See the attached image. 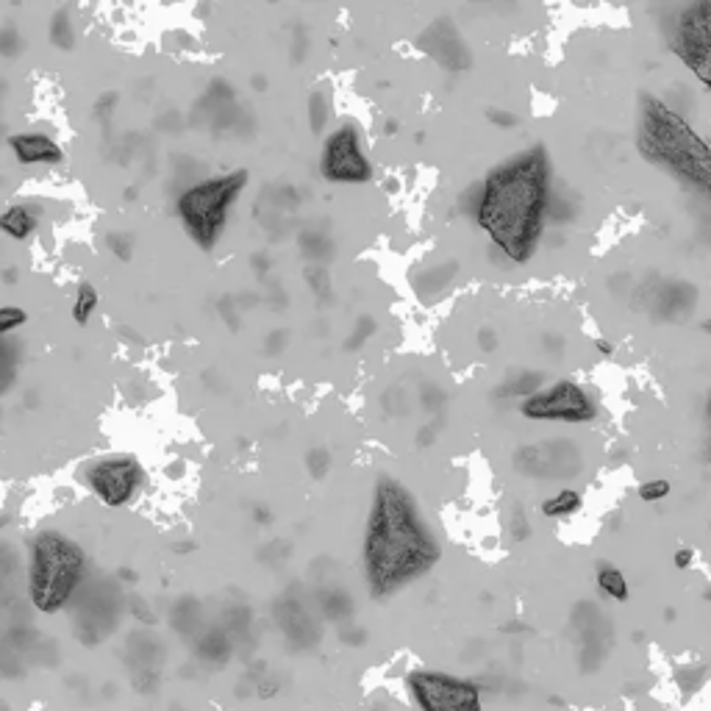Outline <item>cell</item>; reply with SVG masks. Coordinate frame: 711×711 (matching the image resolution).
<instances>
[{"label":"cell","mask_w":711,"mask_h":711,"mask_svg":"<svg viewBox=\"0 0 711 711\" xmlns=\"http://www.w3.org/2000/svg\"><path fill=\"white\" fill-rule=\"evenodd\" d=\"M303 56H306V31L298 28L292 39V61H303Z\"/></svg>","instance_id":"43"},{"label":"cell","mask_w":711,"mask_h":711,"mask_svg":"<svg viewBox=\"0 0 711 711\" xmlns=\"http://www.w3.org/2000/svg\"><path fill=\"white\" fill-rule=\"evenodd\" d=\"M48 39L56 50H73L76 48V23H73V12H69V6H61L50 15Z\"/></svg>","instance_id":"19"},{"label":"cell","mask_w":711,"mask_h":711,"mask_svg":"<svg viewBox=\"0 0 711 711\" xmlns=\"http://www.w3.org/2000/svg\"><path fill=\"white\" fill-rule=\"evenodd\" d=\"M20 370V345L9 336L0 339V395L12 392Z\"/></svg>","instance_id":"23"},{"label":"cell","mask_w":711,"mask_h":711,"mask_svg":"<svg viewBox=\"0 0 711 711\" xmlns=\"http://www.w3.org/2000/svg\"><path fill=\"white\" fill-rule=\"evenodd\" d=\"M106 248L117 261H131L133 259V237L128 231H109L106 234Z\"/></svg>","instance_id":"30"},{"label":"cell","mask_w":711,"mask_h":711,"mask_svg":"<svg viewBox=\"0 0 711 711\" xmlns=\"http://www.w3.org/2000/svg\"><path fill=\"white\" fill-rule=\"evenodd\" d=\"M42 223V206L37 200H20L0 211V234L12 242H28Z\"/></svg>","instance_id":"15"},{"label":"cell","mask_w":711,"mask_h":711,"mask_svg":"<svg viewBox=\"0 0 711 711\" xmlns=\"http://www.w3.org/2000/svg\"><path fill=\"white\" fill-rule=\"evenodd\" d=\"M636 494H639V501H645V504H659L670 494V481H664V478L645 481V483H639Z\"/></svg>","instance_id":"33"},{"label":"cell","mask_w":711,"mask_h":711,"mask_svg":"<svg viewBox=\"0 0 711 711\" xmlns=\"http://www.w3.org/2000/svg\"><path fill=\"white\" fill-rule=\"evenodd\" d=\"M250 84H253V87H259V92H264V87H267L264 76H253V79H250Z\"/></svg>","instance_id":"53"},{"label":"cell","mask_w":711,"mask_h":711,"mask_svg":"<svg viewBox=\"0 0 711 711\" xmlns=\"http://www.w3.org/2000/svg\"><path fill=\"white\" fill-rule=\"evenodd\" d=\"M90 576L87 547L61 528H42L28 539L26 589L39 614H58L73 603Z\"/></svg>","instance_id":"4"},{"label":"cell","mask_w":711,"mask_h":711,"mask_svg":"<svg viewBox=\"0 0 711 711\" xmlns=\"http://www.w3.org/2000/svg\"><path fill=\"white\" fill-rule=\"evenodd\" d=\"M700 328H703L706 334H711V320H703V325H700Z\"/></svg>","instance_id":"57"},{"label":"cell","mask_w":711,"mask_h":711,"mask_svg":"<svg viewBox=\"0 0 711 711\" xmlns=\"http://www.w3.org/2000/svg\"><path fill=\"white\" fill-rule=\"evenodd\" d=\"M434 440H437V429H434V425H422L419 434H417V445H419V448H429V445H434Z\"/></svg>","instance_id":"44"},{"label":"cell","mask_w":711,"mask_h":711,"mask_svg":"<svg viewBox=\"0 0 711 711\" xmlns=\"http://www.w3.org/2000/svg\"><path fill=\"white\" fill-rule=\"evenodd\" d=\"M406 398H409V395H406L403 389L392 387V389H387V392H384V400H381V403H384V409H387L392 417H403V414L409 411V403H406Z\"/></svg>","instance_id":"35"},{"label":"cell","mask_w":711,"mask_h":711,"mask_svg":"<svg viewBox=\"0 0 711 711\" xmlns=\"http://www.w3.org/2000/svg\"><path fill=\"white\" fill-rule=\"evenodd\" d=\"M128 603H131V611H133V617H136V620L148 622V625H154V622H156V614L151 611V606H148L145 600H142V598H131Z\"/></svg>","instance_id":"39"},{"label":"cell","mask_w":711,"mask_h":711,"mask_svg":"<svg viewBox=\"0 0 711 711\" xmlns=\"http://www.w3.org/2000/svg\"><path fill=\"white\" fill-rule=\"evenodd\" d=\"M520 414L534 422H567V425H584L592 422L600 409L595 398L576 381L561 378L556 384L542 387L531 398L520 400Z\"/></svg>","instance_id":"10"},{"label":"cell","mask_w":711,"mask_h":711,"mask_svg":"<svg viewBox=\"0 0 711 711\" xmlns=\"http://www.w3.org/2000/svg\"><path fill=\"white\" fill-rule=\"evenodd\" d=\"M303 281L312 290V295L323 303L334 301V281H331V270L325 264H306L303 267Z\"/></svg>","instance_id":"27"},{"label":"cell","mask_w":711,"mask_h":711,"mask_svg":"<svg viewBox=\"0 0 711 711\" xmlns=\"http://www.w3.org/2000/svg\"><path fill=\"white\" fill-rule=\"evenodd\" d=\"M515 470L531 478H573L584 470V456L570 440H545L515 453Z\"/></svg>","instance_id":"11"},{"label":"cell","mask_w":711,"mask_h":711,"mask_svg":"<svg viewBox=\"0 0 711 711\" xmlns=\"http://www.w3.org/2000/svg\"><path fill=\"white\" fill-rule=\"evenodd\" d=\"M320 178L339 186H365L376 178V167L370 162L365 131L356 120H339L323 139Z\"/></svg>","instance_id":"7"},{"label":"cell","mask_w":711,"mask_h":711,"mask_svg":"<svg viewBox=\"0 0 711 711\" xmlns=\"http://www.w3.org/2000/svg\"><path fill=\"white\" fill-rule=\"evenodd\" d=\"M376 331H378V323H376V317H370V314H362L359 320L353 323V328H350V334L345 336L342 347H345V350H362V347L367 345V339H370Z\"/></svg>","instance_id":"28"},{"label":"cell","mask_w":711,"mask_h":711,"mask_svg":"<svg viewBox=\"0 0 711 711\" xmlns=\"http://www.w3.org/2000/svg\"><path fill=\"white\" fill-rule=\"evenodd\" d=\"M692 547H681V550H675V558H673V564L678 567V570H686V567L692 564Z\"/></svg>","instance_id":"47"},{"label":"cell","mask_w":711,"mask_h":711,"mask_svg":"<svg viewBox=\"0 0 711 711\" xmlns=\"http://www.w3.org/2000/svg\"><path fill=\"white\" fill-rule=\"evenodd\" d=\"M306 109H309V128H312V133H314V136L328 133V122H331V117H334V101H331L328 87H317V90L309 95Z\"/></svg>","instance_id":"21"},{"label":"cell","mask_w":711,"mask_h":711,"mask_svg":"<svg viewBox=\"0 0 711 711\" xmlns=\"http://www.w3.org/2000/svg\"><path fill=\"white\" fill-rule=\"evenodd\" d=\"M512 517H509V525H512V536L515 539H525L528 534H531V528H528V517H525V512H523V506L520 504H512Z\"/></svg>","instance_id":"36"},{"label":"cell","mask_w":711,"mask_h":711,"mask_svg":"<svg viewBox=\"0 0 711 711\" xmlns=\"http://www.w3.org/2000/svg\"><path fill=\"white\" fill-rule=\"evenodd\" d=\"M303 462H306V470H309V475H312L314 481H323V478L331 472V464H334L328 448H312Z\"/></svg>","instance_id":"31"},{"label":"cell","mask_w":711,"mask_h":711,"mask_svg":"<svg viewBox=\"0 0 711 711\" xmlns=\"http://www.w3.org/2000/svg\"><path fill=\"white\" fill-rule=\"evenodd\" d=\"M6 90H9V84H6L4 79H0V101H4V98H6Z\"/></svg>","instance_id":"55"},{"label":"cell","mask_w":711,"mask_h":711,"mask_svg":"<svg viewBox=\"0 0 711 711\" xmlns=\"http://www.w3.org/2000/svg\"><path fill=\"white\" fill-rule=\"evenodd\" d=\"M272 695H278V684L275 681H259L256 684V697L259 700H270Z\"/></svg>","instance_id":"46"},{"label":"cell","mask_w":711,"mask_h":711,"mask_svg":"<svg viewBox=\"0 0 711 711\" xmlns=\"http://www.w3.org/2000/svg\"><path fill=\"white\" fill-rule=\"evenodd\" d=\"M545 387V376L539 370H520L517 376H509L501 387L494 389V398H531Z\"/></svg>","instance_id":"18"},{"label":"cell","mask_w":711,"mask_h":711,"mask_svg":"<svg viewBox=\"0 0 711 711\" xmlns=\"http://www.w3.org/2000/svg\"><path fill=\"white\" fill-rule=\"evenodd\" d=\"M706 462L711 464V440H708V445H706Z\"/></svg>","instance_id":"58"},{"label":"cell","mask_w":711,"mask_h":711,"mask_svg":"<svg viewBox=\"0 0 711 711\" xmlns=\"http://www.w3.org/2000/svg\"><path fill=\"white\" fill-rule=\"evenodd\" d=\"M486 120L497 128H515L517 125V117L506 109H486Z\"/></svg>","instance_id":"38"},{"label":"cell","mask_w":711,"mask_h":711,"mask_svg":"<svg viewBox=\"0 0 711 711\" xmlns=\"http://www.w3.org/2000/svg\"><path fill=\"white\" fill-rule=\"evenodd\" d=\"M250 264H253V272H259V278H264V275H270V259H267V253H256L253 259H250Z\"/></svg>","instance_id":"45"},{"label":"cell","mask_w":711,"mask_h":711,"mask_svg":"<svg viewBox=\"0 0 711 711\" xmlns=\"http://www.w3.org/2000/svg\"><path fill=\"white\" fill-rule=\"evenodd\" d=\"M117 101H120V95H117V92H103V95L98 98V103H95L98 114H103V117L114 114V106H117Z\"/></svg>","instance_id":"41"},{"label":"cell","mask_w":711,"mask_h":711,"mask_svg":"<svg viewBox=\"0 0 711 711\" xmlns=\"http://www.w3.org/2000/svg\"><path fill=\"white\" fill-rule=\"evenodd\" d=\"M406 689L419 711H483L481 686L442 670L409 673Z\"/></svg>","instance_id":"9"},{"label":"cell","mask_w":711,"mask_h":711,"mask_svg":"<svg viewBox=\"0 0 711 711\" xmlns=\"http://www.w3.org/2000/svg\"><path fill=\"white\" fill-rule=\"evenodd\" d=\"M595 581H598V589H600L606 598L617 600V603H625V600L631 598L628 578L622 576L620 567H614V564H609V561L598 564V576H595Z\"/></svg>","instance_id":"22"},{"label":"cell","mask_w":711,"mask_h":711,"mask_svg":"<svg viewBox=\"0 0 711 711\" xmlns=\"http://www.w3.org/2000/svg\"><path fill=\"white\" fill-rule=\"evenodd\" d=\"M550 200V156L545 145H531L486 173L475 223L509 261L528 264L539 248Z\"/></svg>","instance_id":"2"},{"label":"cell","mask_w":711,"mask_h":711,"mask_svg":"<svg viewBox=\"0 0 711 711\" xmlns=\"http://www.w3.org/2000/svg\"><path fill=\"white\" fill-rule=\"evenodd\" d=\"M581 506H584V497H581L578 489H561V492L545 497L542 506H539V512H542V517H547V520H564V517L578 515Z\"/></svg>","instance_id":"17"},{"label":"cell","mask_w":711,"mask_h":711,"mask_svg":"<svg viewBox=\"0 0 711 711\" xmlns=\"http://www.w3.org/2000/svg\"><path fill=\"white\" fill-rule=\"evenodd\" d=\"M417 48L429 53L437 64H442V69H448V73H462V69H470L472 64V56L459 31L451 26V20H437L434 26L425 28L417 39Z\"/></svg>","instance_id":"12"},{"label":"cell","mask_w":711,"mask_h":711,"mask_svg":"<svg viewBox=\"0 0 711 711\" xmlns=\"http://www.w3.org/2000/svg\"><path fill=\"white\" fill-rule=\"evenodd\" d=\"M595 350H598L600 356H611V353H614V345H611L609 339H595Z\"/></svg>","instance_id":"50"},{"label":"cell","mask_w":711,"mask_h":711,"mask_svg":"<svg viewBox=\"0 0 711 711\" xmlns=\"http://www.w3.org/2000/svg\"><path fill=\"white\" fill-rule=\"evenodd\" d=\"M670 23V50L711 90V0L681 6Z\"/></svg>","instance_id":"8"},{"label":"cell","mask_w":711,"mask_h":711,"mask_svg":"<svg viewBox=\"0 0 711 711\" xmlns=\"http://www.w3.org/2000/svg\"><path fill=\"white\" fill-rule=\"evenodd\" d=\"M384 133H387V136H395V133H398V120H387V122H384Z\"/></svg>","instance_id":"52"},{"label":"cell","mask_w":711,"mask_h":711,"mask_svg":"<svg viewBox=\"0 0 711 711\" xmlns=\"http://www.w3.org/2000/svg\"><path fill=\"white\" fill-rule=\"evenodd\" d=\"M283 347H287V331H270L267 345H264V353H267V356H278Z\"/></svg>","instance_id":"40"},{"label":"cell","mask_w":711,"mask_h":711,"mask_svg":"<svg viewBox=\"0 0 711 711\" xmlns=\"http://www.w3.org/2000/svg\"><path fill=\"white\" fill-rule=\"evenodd\" d=\"M298 248L306 259H312V264H325L334 256V242L328 234H323L320 228H306L298 237Z\"/></svg>","instance_id":"24"},{"label":"cell","mask_w":711,"mask_h":711,"mask_svg":"<svg viewBox=\"0 0 711 711\" xmlns=\"http://www.w3.org/2000/svg\"><path fill=\"white\" fill-rule=\"evenodd\" d=\"M442 558V542L425 520L411 489L395 475H378L362 536L365 584L387 600L429 576Z\"/></svg>","instance_id":"1"},{"label":"cell","mask_w":711,"mask_h":711,"mask_svg":"<svg viewBox=\"0 0 711 711\" xmlns=\"http://www.w3.org/2000/svg\"><path fill=\"white\" fill-rule=\"evenodd\" d=\"M23 325H28V312L23 306H0V339H9Z\"/></svg>","instance_id":"29"},{"label":"cell","mask_w":711,"mask_h":711,"mask_svg":"<svg viewBox=\"0 0 711 711\" xmlns=\"http://www.w3.org/2000/svg\"><path fill=\"white\" fill-rule=\"evenodd\" d=\"M275 520V515L267 509V506H253V523H259V525H270Z\"/></svg>","instance_id":"48"},{"label":"cell","mask_w":711,"mask_h":711,"mask_svg":"<svg viewBox=\"0 0 711 711\" xmlns=\"http://www.w3.org/2000/svg\"><path fill=\"white\" fill-rule=\"evenodd\" d=\"M6 145L20 167H58L64 164L61 142L48 131H17L6 136Z\"/></svg>","instance_id":"13"},{"label":"cell","mask_w":711,"mask_h":711,"mask_svg":"<svg viewBox=\"0 0 711 711\" xmlns=\"http://www.w3.org/2000/svg\"><path fill=\"white\" fill-rule=\"evenodd\" d=\"M23 53V37L15 26H0V58H17Z\"/></svg>","instance_id":"32"},{"label":"cell","mask_w":711,"mask_h":711,"mask_svg":"<svg viewBox=\"0 0 711 711\" xmlns=\"http://www.w3.org/2000/svg\"><path fill=\"white\" fill-rule=\"evenodd\" d=\"M98 306H101V295H98V290L92 287L90 281L79 283L76 298H73V323H76V325H90V320L95 317Z\"/></svg>","instance_id":"26"},{"label":"cell","mask_w":711,"mask_h":711,"mask_svg":"<svg viewBox=\"0 0 711 711\" xmlns=\"http://www.w3.org/2000/svg\"><path fill=\"white\" fill-rule=\"evenodd\" d=\"M636 148L642 159L711 203V145L681 111L651 92L639 95Z\"/></svg>","instance_id":"3"},{"label":"cell","mask_w":711,"mask_h":711,"mask_svg":"<svg viewBox=\"0 0 711 711\" xmlns=\"http://www.w3.org/2000/svg\"><path fill=\"white\" fill-rule=\"evenodd\" d=\"M317 606H320V614L325 620H347L353 614V600L345 589L339 587H328L323 592H317Z\"/></svg>","instance_id":"25"},{"label":"cell","mask_w":711,"mask_h":711,"mask_svg":"<svg viewBox=\"0 0 711 711\" xmlns=\"http://www.w3.org/2000/svg\"><path fill=\"white\" fill-rule=\"evenodd\" d=\"M478 345H481L483 353H492V350L497 347V334H494V328H481V331H478Z\"/></svg>","instance_id":"42"},{"label":"cell","mask_w":711,"mask_h":711,"mask_svg":"<svg viewBox=\"0 0 711 711\" xmlns=\"http://www.w3.org/2000/svg\"><path fill=\"white\" fill-rule=\"evenodd\" d=\"M275 617L292 642H298L301 648H309L317 642V622L312 617V611L298 600V598H281V603H275Z\"/></svg>","instance_id":"14"},{"label":"cell","mask_w":711,"mask_h":711,"mask_svg":"<svg viewBox=\"0 0 711 711\" xmlns=\"http://www.w3.org/2000/svg\"><path fill=\"white\" fill-rule=\"evenodd\" d=\"M0 278H4V283H17V281H20V270H17V267H4Z\"/></svg>","instance_id":"49"},{"label":"cell","mask_w":711,"mask_h":711,"mask_svg":"<svg viewBox=\"0 0 711 711\" xmlns=\"http://www.w3.org/2000/svg\"><path fill=\"white\" fill-rule=\"evenodd\" d=\"M218 309H220V317L226 320V325H228L231 331H239V306H237V301L228 295V298H223V301L218 303Z\"/></svg>","instance_id":"37"},{"label":"cell","mask_w":711,"mask_h":711,"mask_svg":"<svg viewBox=\"0 0 711 711\" xmlns=\"http://www.w3.org/2000/svg\"><path fill=\"white\" fill-rule=\"evenodd\" d=\"M250 184V173L245 167L208 175L186 184L175 197V218L184 234L203 250L211 253L218 248L220 237L228 228L231 211Z\"/></svg>","instance_id":"5"},{"label":"cell","mask_w":711,"mask_h":711,"mask_svg":"<svg viewBox=\"0 0 711 711\" xmlns=\"http://www.w3.org/2000/svg\"><path fill=\"white\" fill-rule=\"evenodd\" d=\"M706 417L711 419V395H708V400H706Z\"/></svg>","instance_id":"56"},{"label":"cell","mask_w":711,"mask_h":711,"mask_svg":"<svg viewBox=\"0 0 711 711\" xmlns=\"http://www.w3.org/2000/svg\"><path fill=\"white\" fill-rule=\"evenodd\" d=\"M459 272L456 261H445V264H434V267H425L417 278H414V290L419 298H429V295H442L448 292L453 275Z\"/></svg>","instance_id":"16"},{"label":"cell","mask_w":711,"mask_h":711,"mask_svg":"<svg viewBox=\"0 0 711 711\" xmlns=\"http://www.w3.org/2000/svg\"><path fill=\"white\" fill-rule=\"evenodd\" d=\"M231 653V639H228V631L226 628H206L197 639V656L203 662H211L215 659L218 664H223Z\"/></svg>","instance_id":"20"},{"label":"cell","mask_w":711,"mask_h":711,"mask_svg":"<svg viewBox=\"0 0 711 711\" xmlns=\"http://www.w3.org/2000/svg\"><path fill=\"white\" fill-rule=\"evenodd\" d=\"M445 400H448V395L440 389V387H434V384H425L422 389H419V406L425 409V411H442L445 409Z\"/></svg>","instance_id":"34"},{"label":"cell","mask_w":711,"mask_h":711,"mask_svg":"<svg viewBox=\"0 0 711 711\" xmlns=\"http://www.w3.org/2000/svg\"><path fill=\"white\" fill-rule=\"evenodd\" d=\"M120 581H136V576L131 570H120Z\"/></svg>","instance_id":"54"},{"label":"cell","mask_w":711,"mask_h":711,"mask_svg":"<svg viewBox=\"0 0 711 711\" xmlns=\"http://www.w3.org/2000/svg\"><path fill=\"white\" fill-rule=\"evenodd\" d=\"M195 547H197V545H195V542H189V539H184V542H175V545H173V550H175V553H192Z\"/></svg>","instance_id":"51"},{"label":"cell","mask_w":711,"mask_h":711,"mask_svg":"<svg viewBox=\"0 0 711 711\" xmlns=\"http://www.w3.org/2000/svg\"><path fill=\"white\" fill-rule=\"evenodd\" d=\"M76 478L106 509H128L148 489V470L139 456L117 451L87 459Z\"/></svg>","instance_id":"6"}]
</instances>
